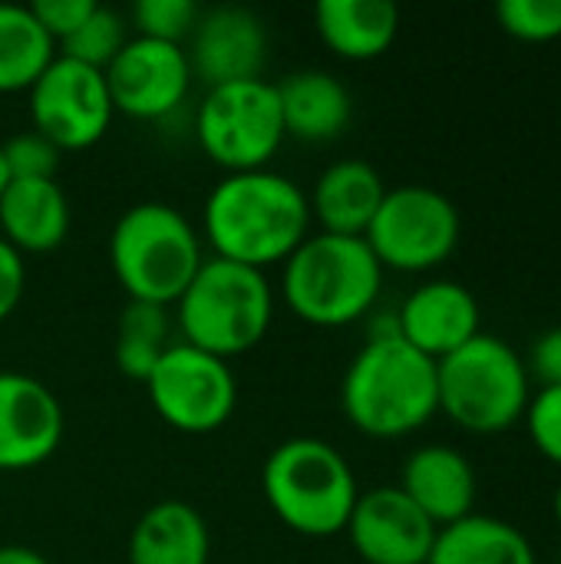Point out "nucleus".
Here are the masks:
<instances>
[{
	"mask_svg": "<svg viewBox=\"0 0 561 564\" xmlns=\"http://www.w3.org/2000/svg\"><path fill=\"white\" fill-rule=\"evenodd\" d=\"M69 235V202L53 182H10L0 195V238L26 254H50Z\"/></svg>",
	"mask_w": 561,
	"mask_h": 564,
	"instance_id": "aec40b11",
	"label": "nucleus"
},
{
	"mask_svg": "<svg viewBox=\"0 0 561 564\" xmlns=\"http://www.w3.org/2000/svg\"><path fill=\"white\" fill-rule=\"evenodd\" d=\"M129 564H208L212 532L198 509L179 499L149 506L129 532Z\"/></svg>",
	"mask_w": 561,
	"mask_h": 564,
	"instance_id": "412c9836",
	"label": "nucleus"
},
{
	"mask_svg": "<svg viewBox=\"0 0 561 564\" xmlns=\"http://www.w3.org/2000/svg\"><path fill=\"white\" fill-rule=\"evenodd\" d=\"M559 564H561V558H559Z\"/></svg>",
	"mask_w": 561,
	"mask_h": 564,
	"instance_id": "e433bc0d",
	"label": "nucleus"
},
{
	"mask_svg": "<svg viewBox=\"0 0 561 564\" xmlns=\"http://www.w3.org/2000/svg\"><path fill=\"white\" fill-rule=\"evenodd\" d=\"M463 238L460 208L430 185L387 188L364 241L384 271L423 274L453 258Z\"/></svg>",
	"mask_w": 561,
	"mask_h": 564,
	"instance_id": "1a4fd4ad",
	"label": "nucleus"
},
{
	"mask_svg": "<svg viewBox=\"0 0 561 564\" xmlns=\"http://www.w3.org/2000/svg\"><path fill=\"white\" fill-rule=\"evenodd\" d=\"M321 43L350 63L384 56L400 33V10L390 0H321L314 7Z\"/></svg>",
	"mask_w": 561,
	"mask_h": 564,
	"instance_id": "4be33fe9",
	"label": "nucleus"
},
{
	"mask_svg": "<svg viewBox=\"0 0 561 564\" xmlns=\"http://www.w3.org/2000/svg\"><path fill=\"white\" fill-rule=\"evenodd\" d=\"M308 192L271 169L225 175L202 208V235L212 258L255 271L284 264L308 238Z\"/></svg>",
	"mask_w": 561,
	"mask_h": 564,
	"instance_id": "f257e3e1",
	"label": "nucleus"
},
{
	"mask_svg": "<svg viewBox=\"0 0 561 564\" xmlns=\"http://www.w3.org/2000/svg\"><path fill=\"white\" fill-rule=\"evenodd\" d=\"M182 340L231 360L255 350L274 321V288L265 271L205 258L185 294L175 301Z\"/></svg>",
	"mask_w": 561,
	"mask_h": 564,
	"instance_id": "423d86ee",
	"label": "nucleus"
},
{
	"mask_svg": "<svg viewBox=\"0 0 561 564\" xmlns=\"http://www.w3.org/2000/svg\"><path fill=\"white\" fill-rule=\"evenodd\" d=\"M7 185H10V172H7V162H3V142H0V195H3Z\"/></svg>",
	"mask_w": 561,
	"mask_h": 564,
	"instance_id": "f704fd0d",
	"label": "nucleus"
},
{
	"mask_svg": "<svg viewBox=\"0 0 561 564\" xmlns=\"http://www.w3.org/2000/svg\"><path fill=\"white\" fill-rule=\"evenodd\" d=\"M261 492L274 519L304 539L341 535L360 496L347 456L317 436L278 443L261 466Z\"/></svg>",
	"mask_w": 561,
	"mask_h": 564,
	"instance_id": "7ed1b4c3",
	"label": "nucleus"
},
{
	"mask_svg": "<svg viewBox=\"0 0 561 564\" xmlns=\"http://www.w3.org/2000/svg\"><path fill=\"white\" fill-rule=\"evenodd\" d=\"M344 532L364 564H427L440 529L397 486H377L357 496Z\"/></svg>",
	"mask_w": 561,
	"mask_h": 564,
	"instance_id": "4468645a",
	"label": "nucleus"
},
{
	"mask_svg": "<svg viewBox=\"0 0 561 564\" xmlns=\"http://www.w3.org/2000/svg\"><path fill=\"white\" fill-rule=\"evenodd\" d=\"M126 40H129L126 20H122L116 10L96 3V10L89 13V20H86L76 33H69V36L60 43L56 53L103 73V69L116 59V53L126 46Z\"/></svg>",
	"mask_w": 561,
	"mask_h": 564,
	"instance_id": "a878e982",
	"label": "nucleus"
},
{
	"mask_svg": "<svg viewBox=\"0 0 561 564\" xmlns=\"http://www.w3.org/2000/svg\"><path fill=\"white\" fill-rule=\"evenodd\" d=\"M397 489L436 529H446V525L473 516L479 486H476L473 463L460 449H453L446 443H427L407 456Z\"/></svg>",
	"mask_w": 561,
	"mask_h": 564,
	"instance_id": "f3484780",
	"label": "nucleus"
},
{
	"mask_svg": "<svg viewBox=\"0 0 561 564\" xmlns=\"http://www.w3.org/2000/svg\"><path fill=\"white\" fill-rule=\"evenodd\" d=\"M60 149L33 132V129H23L17 135H10L3 142V162H7V172H10V182H53L56 172H60Z\"/></svg>",
	"mask_w": 561,
	"mask_h": 564,
	"instance_id": "c85d7f7f",
	"label": "nucleus"
},
{
	"mask_svg": "<svg viewBox=\"0 0 561 564\" xmlns=\"http://www.w3.org/2000/svg\"><path fill=\"white\" fill-rule=\"evenodd\" d=\"M440 413L473 436H499L513 430L532 400L526 357L496 337L479 334L436 364Z\"/></svg>",
	"mask_w": 561,
	"mask_h": 564,
	"instance_id": "0eeeda50",
	"label": "nucleus"
},
{
	"mask_svg": "<svg viewBox=\"0 0 561 564\" xmlns=\"http://www.w3.org/2000/svg\"><path fill=\"white\" fill-rule=\"evenodd\" d=\"M172 324H169V307L159 304H142L129 301L122 317H119V334H116V367L122 377L145 383L159 357L165 354Z\"/></svg>",
	"mask_w": 561,
	"mask_h": 564,
	"instance_id": "393cba45",
	"label": "nucleus"
},
{
	"mask_svg": "<svg viewBox=\"0 0 561 564\" xmlns=\"http://www.w3.org/2000/svg\"><path fill=\"white\" fill-rule=\"evenodd\" d=\"M103 76L112 109L139 122L172 116L185 102L195 79L185 46L149 36H129Z\"/></svg>",
	"mask_w": 561,
	"mask_h": 564,
	"instance_id": "f8f14e48",
	"label": "nucleus"
},
{
	"mask_svg": "<svg viewBox=\"0 0 561 564\" xmlns=\"http://www.w3.org/2000/svg\"><path fill=\"white\" fill-rule=\"evenodd\" d=\"M268 26L248 7H215L202 10L188 36L192 76L208 89L241 79H261L268 63Z\"/></svg>",
	"mask_w": 561,
	"mask_h": 564,
	"instance_id": "2eb2a0df",
	"label": "nucleus"
},
{
	"mask_svg": "<svg viewBox=\"0 0 561 564\" xmlns=\"http://www.w3.org/2000/svg\"><path fill=\"white\" fill-rule=\"evenodd\" d=\"M384 195V175L370 162L341 159L317 175L308 195L311 221H317L324 235L364 238Z\"/></svg>",
	"mask_w": 561,
	"mask_h": 564,
	"instance_id": "a211bd4d",
	"label": "nucleus"
},
{
	"mask_svg": "<svg viewBox=\"0 0 561 564\" xmlns=\"http://www.w3.org/2000/svg\"><path fill=\"white\" fill-rule=\"evenodd\" d=\"M159 420L185 436L222 430L238 406V380L228 360L192 344H169L142 383Z\"/></svg>",
	"mask_w": 561,
	"mask_h": 564,
	"instance_id": "9d476101",
	"label": "nucleus"
},
{
	"mask_svg": "<svg viewBox=\"0 0 561 564\" xmlns=\"http://www.w3.org/2000/svg\"><path fill=\"white\" fill-rule=\"evenodd\" d=\"M198 149L228 175L268 169L284 142V119L274 83L241 79L205 89L195 109Z\"/></svg>",
	"mask_w": 561,
	"mask_h": 564,
	"instance_id": "6e6552de",
	"label": "nucleus"
},
{
	"mask_svg": "<svg viewBox=\"0 0 561 564\" xmlns=\"http://www.w3.org/2000/svg\"><path fill=\"white\" fill-rule=\"evenodd\" d=\"M552 512H555V522L561 525V482L559 489H555V496H552Z\"/></svg>",
	"mask_w": 561,
	"mask_h": 564,
	"instance_id": "c9c22d12",
	"label": "nucleus"
},
{
	"mask_svg": "<svg viewBox=\"0 0 561 564\" xmlns=\"http://www.w3.org/2000/svg\"><path fill=\"white\" fill-rule=\"evenodd\" d=\"M387 317L341 380L344 416L370 440H403L440 413L436 364L397 334L393 314Z\"/></svg>",
	"mask_w": 561,
	"mask_h": 564,
	"instance_id": "f03ea898",
	"label": "nucleus"
},
{
	"mask_svg": "<svg viewBox=\"0 0 561 564\" xmlns=\"http://www.w3.org/2000/svg\"><path fill=\"white\" fill-rule=\"evenodd\" d=\"M0 564H50V558L30 545H0Z\"/></svg>",
	"mask_w": 561,
	"mask_h": 564,
	"instance_id": "72a5a7b5",
	"label": "nucleus"
},
{
	"mask_svg": "<svg viewBox=\"0 0 561 564\" xmlns=\"http://www.w3.org/2000/svg\"><path fill=\"white\" fill-rule=\"evenodd\" d=\"M53 56L56 43L33 17L30 3H0V96L30 93Z\"/></svg>",
	"mask_w": 561,
	"mask_h": 564,
	"instance_id": "b1692460",
	"label": "nucleus"
},
{
	"mask_svg": "<svg viewBox=\"0 0 561 564\" xmlns=\"http://www.w3.org/2000/svg\"><path fill=\"white\" fill-rule=\"evenodd\" d=\"M499 26L522 43L561 40V0H499Z\"/></svg>",
	"mask_w": 561,
	"mask_h": 564,
	"instance_id": "cd10ccee",
	"label": "nucleus"
},
{
	"mask_svg": "<svg viewBox=\"0 0 561 564\" xmlns=\"http://www.w3.org/2000/svg\"><path fill=\"white\" fill-rule=\"evenodd\" d=\"M526 370L539 387H561V327H549L532 340Z\"/></svg>",
	"mask_w": 561,
	"mask_h": 564,
	"instance_id": "2f4dec72",
	"label": "nucleus"
},
{
	"mask_svg": "<svg viewBox=\"0 0 561 564\" xmlns=\"http://www.w3.org/2000/svg\"><path fill=\"white\" fill-rule=\"evenodd\" d=\"M30 129L46 135L60 152L93 149L116 116L106 76L66 56H53L43 76L30 86Z\"/></svg>",
	"mask_w": 561,
	"mask_h": 564,
	"instance_id": "9b49d317",
	"label": "nucleus"
},
{
	"mask_svg": "<svg viewBox=\"0 0 561 564\" xmlns=\"http://www.w3.org/2000/svg\"><path fill=\"white\" fill-rule=\"evenodd\" d=\"M384 268L364 238L308 235L281 264V297L298 321L337 330L367 317L380 297Z\"/></svg>",
	"mask_w": 561,
	"mask_h": 564,
	"instance_id": "20e7f679",
	"label": "nucleus"
},
{
	"mask_svg": "<svg viewBox=\"0 0 561 564\" xmlns=\"http://www.w3.org/2000/svg\"><path fill=\"white\" fill-rule=\"evenodd\" d=\"M109 268L129 301L172 307L205 264L202 235L165 202L126 208L109 231Z\"/></svg>",
	"mask_w": 561,
	"mask_h": 564,
	"instance_id": "39448f33",
	"label": "nucleus"
},
{
	"mask_svg": "<svg viewBox=\"0 0 561 564\" xmlns=\"http://www.w3.org/2000/svg\"><path fill=\"white\" fill-rule=\"evenodd\" d=\"M393 317H397V334L433 364H440L443 357L456 354L460 347H466L473 337L483 334L479 327L483 314L476 294L450 278H436L413 288Z\"/></svg>",
	"mask_w": 561,
	"mask_h": 564,
	"instance_id": "dca6fc26",
	"label": "nucleus"
},
{
	"mask_svg": "<svg viewBox=\"0 0 561 564\" xmlns=\"http://www.w3.org/2000/svg\"><path fill=\"white\" fill-rule=\"evenodd\" d=\"M427 564H539V555L513 522L473 512L436 532Z\"/></svg>",
	"mask_w": 561,
	"mask_h": 564,
	"instance_id": "5701e85b",
	"label": "nucleus"
},
{
	"mask_svg": "<svg viewBox=\"0 0 561 564\" xmlns=\"http://www.w3.org/2000/svg\"><path fill=\"white\" fill-rule=\"evenodd\" d=\"M63 430V406L46 383L0 370V473H26L53 459Z\"/></svg>",
	"mask_w": 561,
	"mask_h": 564,
	"instance_id": "ddd939ff",
	"label": "nucleus"
},
{
	"mask_svg": "<svg viewBox=\"0 0 561 564\" xmlns=\"http://www.w3.org/2000/svg\"><path fill=\"white\" fill-rule=\"evenodd\" d=\"M522 423L536 453L561 469V387H539L526 406Z\"/></svg>",
	"mask_w": 561,
	"mask_h": 564,
	"instance_id": "c756f323",
	"label": "nucleus"
},
{
	"mask_svg": "<svg viewBox=\"0 0 561 564\" xmlns=\"http://www.w3.org/2000/svg\"><path fill=\"white\" fill-rule=\"evenodd\" d=\"M30 10L46 30V36L60 46L69 33H76L89 20V13L96 10V0H33Z\"/></svg>",
	"mask_w": 561,
	"mask_h": 564,
	"instance_id": "7c9ffc66",
	"label": "nucleus"
},
{
	"mask_svg": "<svg viewBox=\"0 0 561 564\" xmlns=\"http://www.w3.org/2000/svg\"><path fill=\"white\" fill-rule=\"evenodd\" d=\"M23 291H26V264H23V254L13 251L0 238V324L17 311V304L23 301Z\"/></svg>",
	"mask_w": 561,
	"mask_h": 564,
	"instance_id": "473e14b6",
	"label": "nucleus"
},
{
	"mask_svg": "<svg viewBox=\"0 0 561 564\" xmlns=\"http://www.w3.org/2000/svg\"><path fill=\"white\" fill-rule=\"evenodd\" d=\"M284 135L301 142H331L337 139L354 116L350 89L327 69H298L274 83Z\"/></svg>",
	"mask_w": 561,
	"mask_h": 564,
	"instance_id": "6ab92c4d",
	"label": "nucleus"
},
{
	"mask_svg": "<svg viewBox=\"0 0 561 564\" xmlns=\"http://www.w3.org/2000/svg\"><path fill=\"white\" fill-rule=\"evenodd\" d=\"M129 17L136 23V36L185 46V36H192L202 7L192 0H139Z\"/></svg>",
	"mask_w": 561,
	"mask_h": 564,
	"instance_id": "bb28decb",
	"label": "nucleus"
}]
</instances>
